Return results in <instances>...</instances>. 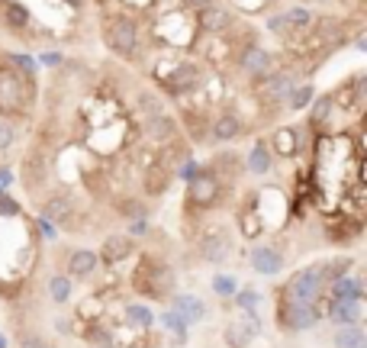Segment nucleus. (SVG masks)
I'll use <instances>...</instances> for the list:
<instances>
[{
	"label": "nucleus",
	"instance_id": "nucleus-49",
	"mask_svg": "<svg viewBox=\"0 0 367 348\" xmlns=\"http://www.w3.org/2000/svg\"><path fill=\"white\" fill-rule=\"evenodd\" d=\"M0 10H3V0H0Z\"/></svg>",
	"mask_w": 367,
	"mask_h": 348
},
{
	"label": "nucleus",
	"instance_id": "nucleus-11",
	"mask_svg": "<svg viewBox=\"0 0 367 348\" xmlns=\"http://www.w3.org/2000/svg\"><path fill=\"white\" fill-rule=\"evenodd\" d=\"M171 313H177L187 326H197L207 319V303L200 297H193V293H171Z\"/></svg>",
	"mask_w": 367,
	"mask_h": 348
},
{
	"label": "nucleus",
	"instance_id": "nucleus-8",
	"mask_svg": "<svg viewBox=\"0 0 367 348\" xmlns=\"http://www.w3.org/2000/svg\"><path fill=\"white\" fill-rule=\"evenodd\" d=\"M171 181H174V165H167V161H151V165H145V194L149 197H165L167 187H171Z\"/></svg>",
	"mask_w": 367,
	"mask_h": 348
},
{
	"label": "nucleus",
	"instance_id": "nucleus-6",
	"mask_svg": "<svg viewBox=\"0 0 367 348\" xmlns=\"http://www.w3.org/2000/svg\"><path fill=\"white\" fill-rule=\"evenodd\" d=\"M197 249H200V258L209 261V265H223L225 258L232 255V242H229V232L225 229H207L197 242Z\"/></svg>",
	"mask_w": 367,
	"mask_h": 348
},
{
	"label": "nucleus",
	"instance_id": "nucleus-15",
	"mask_svg": "<svg viewBox=\"0 0 367 348\" xmlns=\"http://www.w3.org/2000/svg\"><path fill=\"white\" fill-rule=\"evenodd\" d=\"M200 13V29L207 36H219L223 29H229V23H232V17H229V10L225 7H216V3H209V7L197 10Z\"/></svg>",
	"mask_w": 367,
	"mask_h": 348
},
{
	"label": "nucleus",
	"instance_id": "nucleus-37",
	"mask_svg": "<svg viewBox=\"0 0 367 348\" xmlns=\"http://www.w3.org/2000/svg\"><path fill=\"white\" fill-rule=\"evenodd\" d=\"M284 20H287V26L293 29V26H309V20H313V17H309V10L293 7V10H287V13H284Z\"/></svg>",
	"mask_w": 367,
	"mask_h": 348
},
{
	"label": "nucleus",
	"instance_id": "nucleus-17",
	"mask_svg": "<svg viewBox=\"0 0 367 348\" xmlns=\"http://www.w3.org/2000/svg\"><path fill=\"white\" fill-rule=\"evenodd\" d=\"M258 216V197H248L245 200V207L239 210V229H242L245 239H255L264 226V219H255Z\"/></svg>",
	"mask_w": 367,
	"mask_h": 348
},
{
	"label": "nucleus",
	"instance_id": "nucleus-29",
	"mask_svg": "<svg viewBox=\"0 0 367 348\" xmlns=\"http://www.w3.org/2000/svg\"><path fill=\"white\" fill-rule=\"evenodd\" d=\"M84 339L91 342V345H97V348H117V345H113V332L103 329L100 323L87 326V329H84Z\"/></svg>",
	"mask_w": 367,
	"mask_h": 348
},
{
	"label": "nucleus",
	"instance_id": "nucleus-22",
	"mask_svg": "<svg viewBox=\"0 0 367 348\" xmlns=\"http://www.w3.org/2000/svg\"><path fill=\"white\" fill-rule=\"evenodd\" d=\"M123 316H126V323L135 326V329H142V332L155 326V313H151V310L145 307V303H126Z\"/></svg>",
	"mask_w": 367,
	"mask_h": 348
},
{
	"label": "nucleus",
	"instance_id": "nucleus-47",
	"mask_svg": "<svg viewBox=\"0 0 367 348\" xmlns=\"http://www.w3.org/2000/svg\"><path fill=\"white\" fill-rule=\"evenodd\" d=\"M0 348H7V335L3 332H0Z\"/></svg>",
	"mask_w": 367,
	"mask_h": 348
},
{
	"label": "nucleus",
	"instance_id": "nucleus-34",
	"mask_svg": "<svg viewBox=\"0 0 367 348\" xmlns=\"http://www.w3.org/2000/svg\"><path fill=\"white\" fill-rule=\"evenodd\" d=\"M161 326L174 332V335H177V342H184V339H187V329H190V326L184 323V319H181L177 313H165V316H161Z\"/></svg>",
	"mask_w": 367,
	"mask_h": 348
},
{
	"label": "nucleus",
	"instance_id": "nucleus-44",
	"mask_svg": "<svg viewBox=\"0 0 367 348\" xmlns=\"http://www.w3.org/2000/svg\"><path fill=\"white\" fill-rule=\"evenodd\" d=\"M10 181H13V174H10V171H0V194H3V187H7Z\"/></svg>",
	"mask_w": 367,
	"mask_h": 348
},
{
	"label": "nucleus",
	"instance_id": "nucleus-7",
	"mask_svg": "<svg viewBox=\"0 0 367 348\" xmlns=\"http://www.w3.org/2000/svg\"><path fill=\"white\" fill-rule=\"evenodd\" d=\"M239 68L251 78H264V75H271V68H274V55H271L264 45H255V42H251L248 49H242V55H239Z\"/></svg>",
	"mask_w": 367,
	"mask_h": 348
},
{
	"label": "nucleus",
	"instance_id": "nucleus-12",
	"mask_svg": "<svg viewBox=\"0 0 367 348\" xmlns=\"http://www.w3.org/2000/svg\"><path fill=\"white\" fill-rule=\"evenodd\" d=\"M245 123H242V116H235V113H219L213 123H209V139L219 142V145H225V142H235L239 136H242Z\"/></svg>",
	"mask_w": 367,
	"mask_h": 348
},
{
	"label": "nucleus",
	"instance_id": "nucleus-26",
	"mask_svg": "<svg viewBox=\"0 0 367 348\" xmlns=\"http://www.w3.org/2000/svg\"><path fill=\"white\" fill-rule=\"evenodd\" d=\"M167 84L177 87V91H193V87L200 84V71H197V65H187V61H184V65H177V71L171 75Z\"/></svg>",
	"mask_w": 367,
	"mask_h": 348
},
{
	"label": "nucleus",
	"instance_id": "nucleus-35",
	"mask_svg": "<svg viewBox=\"0 0 367 348\" xmlns=\"http://www.w3.org/2000/svg\"><path fill=\"white\" fill-rule=\"evenodd\" d=\"M119 213L126 219H149V207H145L142 200H126L123 207H119Z\"/></svg>",
	"mask_w": 367,
	"mask_h": 348
},
{
	"label": "nucleus",
	"instance_id": "nucleus-9",
	"mask_svg": "<svg viewBox=\"0 0 367 348\" xmlns=\"http://www.w3.org/2000/svg\"><path fill=\"white\" fill-rule=\"evenodd\" d=\"M293 91V78L287 71H271L258 81V97L264 103H284L287 94Z\"/></svg>",
	"mask_w": 367,
	"mask_h": 348
},
{
	"label": "nucleus",
	"instance_id": "nucleus-43",
	"mask_svg": "<svg viewBox=\"0 0 367 348\" xmlns=\"http://www.w3.org/2000/svg\"><path fill=\"white\" fill-rule=\"evenodd\" d=\"M213 0H187V7H193V10H203V7H209Z\"/></svg>",
	"mask_w": 367,
	"mask_h": 348
},
{
	"label": "nucleus",
	"instance_id": "nucleus-3",
	"mask_svg": "<svg viewBox=\"0 0 367 348\" xmlns=\"http://www.w3.org/2000/svg\"><path fill=\"white\" fill-rule=\"evenodd\" d=\"M103 42L110 52L129 58L139 49V23L126 13H107L103 17Z\"/></svg>",
	"mask_w": 367,
	"mask_h": 348
},
{
	"label": "nucleus",
	"instance_id": "nucleus-21",
	"mask_svg": "<svg viewBox=\"0 0 367 348\" xmlns=\"http://www.w3.org/2000/svg\"><path fill=\"white\" fill-rule=\"evenodd\" d=\"M332 345L335 348H367V335L361 326H338Z\"/></svg>",
	"mask_w": 367,
	"mask_h": 348
},
{
	"label": "nucleus",
	"instance_id": "nucleus-19",
	"mask_svg": "<svg viewBox=\"0 0 367 348\" xmlns=\"http://www.w3.org/2000/svg\"><path fill=\"white\" fill-rule=\"evenodd\" d=\"M145 136L149 139H155V142H174L177 139V126H174V119L171 116H155V119H149L145 123Z\"/></svg>",
	"mask_w": 367,
	"mask_h": 348
},
{
	"label": "nucleus",
	"instance_id": "nucleus-10",
	"mask_svg": "<svg viewBox=\"0 0 367 348\" xmlns=\"http://www.w3.org/2000/svg\"><path fill=\"white\" fill-rule=\"evenodd\" d=\"M251 268H255V274H280L284 271V252L274 249V245H255L248 255Z\"/></svg>",
	"mask_w": 367,
	"mask_h": 348
},
{
	"label": "nucleus",
	"instance_id": "nucleus-45",
	"mask_svg": "<svg viewBox=\"0 0 367 348\" xmlns=\"http://www.w3.org/2000/svg\"><path fill=\"white\" fill-rule=\"evenodd\" d=\"M42 61H45V65H59L61 55H42Z\"/></svg>",
	"mask_w": 367,
	"mask_h": 348
},
{
	"label": "nucleus",
	"instance_id": "nucleus-33",
	"mask_svg": "<svg viewBox=\"0 0 367 348\" xmlns=\"http://www.w3.org/2000/svg\"><path fill=\"white\" fill-rule=\"evenodd\" d=\"M251 342V335L242 329V323H232L229 329H225V345L229 348H245Z\"/></svg>",
	"mask_w": 367,
	"mask_h": 348
},
{
	"label": "nucleus",
	"instance_id": "nucleus-31",
	"mask_svg": "<svg viewBox=\"0 0 367 348\" xmlns=\"http://www.w3.org/2000/svg\"><path fill=\"white\" fill-rule=\"evenodd\" d=\"M332 107H335V97L332 94H322V97H316V103H313V123H326L329 116H332Z\"/></svg>",
	"mask_w": 367,
	"mask_h": 348
},
{
	"label": "nucleus",
	"instance_id": "nucleus-2",
	"mask_svg": "<svg viewBox=\"0 0 367 348\" xmlns=\"http://www.w3.org/2000/svg\"><path fill=\"white\" fill-rule=\"evenodd\" d=\"M322 287H326V271H322V265H309V268H300V271L280 287V300H287V303H319Z\"/></svg>",
	"mask_w": 367,
	"mask_h": 348
},
{
	"label": "nucleus",
	"instance_id": "nucleus-5",
	"mask_svg": "<svg viewBox=\"0 0 367 348\" xmlns=\"http://www.w3.org/2000/svg\"><path fill=\"white\" fill-rule=\"evenodd\" d=\"M277 316H280V326L287 332H306L319 323V303H287V300H277Z\"/></svg>",
	"mask_w": 367,
	"mask_h": 348
},
{
	"label": "nucleus",
	"instance_id": "nucleus-32",
	"mask_svg": "<svg viewBox=\"0 0 367 348\" xmlns=\"http://www.w3.org/2000/svg\"><path fill=\"white\" fill-rule=\"evenodd\" d=\"M213 293L216 297H235L239 293V284L229 274H213Z\"/></svg>",
	"mask_w": 367,
	"mask_h": 348
},
{
	"label": "nucleus",
	"instance_id": "nucleus-39",
	"mask_svg": "<svg viewBox=\"0 0 367 348\" xmlns=\"http://www.w3.org/2000/svg\"><path fill=\"white\" fill-rule=\"evenodd\" d=\"M13 142H17V129H13L7 119H0V152H7Z\"/></svg>",
	"mask_w": 367,
	"mask_h": 348
},
{
	"label": "nucleus",
	"instance_id": "nucleus-23",
	"mask_svg": "<svg viewBox=\"0 0 367 348\" xmlns=\"http://www.w3.org/2000/svg\"><path fill=\"white\" fill-rule=\"evenodd\" d=\"M245 165H248L251 174H267L271 168H274V152L267 149L264 142H258V145L251 149V155H248V161H245Z\"/></svg>",
	"mask_w": 367,
	"mask_h": 348
},
{
	"label": "nucleus",
	"instance_id": "nucleus-40",
	"mask_svg": "<svg viewBox=\"0 0 367 348\" xmlns=\"http://www.w3.org/2000/svg\"><path fill=\"white\" fill-rule=\"evenodd\" d=\"M0 216H20V203L10 194H0Z\"/></svg>",
	"mask_w": 367,
	"mask_h": 348
},
{
	"label": "nucleus",
	"instance_id": "nucleus-38",
	"mask_svg": "<svg viewBox=\"0 0 367 348\" xmlns=\"http://www.w3.org/2000/svg\"><path fill=\"white\" fill-rule=\"evenodd\" d=\"M177 177H184V181H193V177H197V174H200V168H197V161H193V158H181V161H177Z\"/></svg>",
	"mask_w": 367,
	"mask_h": 348
},
{
	"label": "nucleus",
	"instance_id": "nucleus-13",
	"mask_svg": "<svg viewBox=\"0 0 367 348\" xmlns=\"http://www.w3.org/2000/svg\"><path fill=\"white\" fill-rule=\"evenodd\" d=\"M75 210H77L75 197H71L68 191H61V194H55V197H49L45 203H42V219H52V223H68L71 216H77Z\"/></svg>",
	"mask_w": 367,
	"mask_h": 348
},
{
	"label": "nucleus",
	"instance_id": "nucleus-46",
	"mask_svg": "<svg viewBox=\"0 0 367 348\" xmlns=\"http://www.w3.org/2000/svg\"><path fill=\"white\" fill-rule=\"evenodd\" d=\"M65 3H68V7H75V10L84 7V0H65Z\"/></svg>",
	"mask_w": 367,
	"mask_h": 348
},
{
	"label": "nucleus",
	"instance_id": "nucleus-41",
	"mask_svg": "<svg viewBox=\"0 0 367 348\" xmlns=\"http://www.w3.org/2000/svg\"><path fill=\"white\" fill-rule=\"evenodd\" d=\"M20 348H49V342L42 339L39 332H26L23 339H20Z\"/></svg>",
	"mask_w": 367,
	"mask_h": 348
},
{
	"label": "nucleus",
	"instance_id": "nucleus-48",
	"mask_svg": "<svg viewBox=\"0 0 367 348\" xmlns=\"http://www.w3.org/2000/svg\"><path fill=\"white\" fill-rule=\"evenodd\" d=\"M316 3H326V7H329V3H335V0H316Z\"/></svg>",
	"mask_w": 367,
	"mask_h": 348
},
{
	"label": "nucleus",
	"instance_id": "nucleus-4",
	"mask_svg": "<svg viewBox=\"0 0 367 348\" xmlns=\"http://www.w3.org/2000/svg\"><path fill=\"white\" fill-rule=\"evenodd\" d=\"M223 194H225L223 181H219L209 168H200V174H197V177L190 181V187H187V207L190 210H213V207H219Z\"/></svg>",
	"mask_w": 367,
	"mask_h": 348
},
{
	"label": "nucleus",
	"instance_id": "nucleus-24",
	"mask_svg": "<svg viewBox=\"0 0 367 348\" xmlns=\"http://www.w3.org/2000/svg\"><path fill=\"white\" fill-rule=\"evenodd\" d=\"M0 20H3L10 29H26V26H29V10H26L23 3H17V0H7L3 10H0Z\"/></svg>",
	"mask_w": 367,
	"mask_h": 348
},
{
	"label": "nucleus",
	"instance_id": "nucleus-25",
	"mask_svg": "<svg viewBox=\"0 0 367 348\" xmlns=\"http://www.w3.org/2000/svg\"><path fill=\"white\" fill-rule=\"evenodd\" d=\"M361 281L358 277H338V281H332V300H354V303H361Z\"/></svg>",
	"mask_w": 367,
	"mask_h": 348
},
{
	"label": "nucleus",
	"instance_id": "nucleus-36",
	"mask_svg": "<svg viewBox=\"0 0 367 348\" xmlns=\"http://www.w3.org/2000/svg\"><path fill=\"white\" fill-rule=\"evenodd\" d=\"M235 303H239V310H245V313H255V307L261 303V293L258 290H242V293H235Z\"/></svg>",
	"mask_w": 367,
	"mask_h": 348
},
{
	"label": "nucleus",
	"instance_id": "nucleus-20",
	"mask_svg": "<svg viewBox=\"0 0 367 348\" xmlns=\"http://www.w3.org/2000/svg\"><path fill=\"white\" fill-rule=\"evenodd\" d=\"M267 149L277 152L280 158L297 155V149H300V133H297V129H277L274 139H271V145H267Z\"/></svg>",
	"mask_w": 367,
	"mask_h": 348
},
{
	"label": "nucleus",
	"instance_id": "nucleus-14",
	"mask_svg": "<svg viewBox=\"0 0 367 348\" xmlns=\"http://www.w3.org/2000/svg\"><path fill=\"white\" fill-rule=\"evenodd\" d=\"M135 252V242L129 239V235H107L100 245V261H107V265H119V261H126V258Z\"/></svg>",
	"mask_w": 367,
	"mask_h": 348
},
{
	"label": "nucleus",
	"instance_id": "nucleus-28",
	"mask_svg": "<svg viewBox=\"0 0 367 348\" xmlns=\"http://www.w3.org/2000/svg\"><path fill=\"white\" fill-rule=\"evenodd\" d=\"M49 297L55 300V303H68V300H71V277H68V274H52Z\"/></svg>",
	"mask_w": 367,
	"mask_h": 348
},
{
	"label": "nucleus",
	"instance_id": "nucleus-16",
	"mask_svg": "<svg viewBox=\"0 0 367 348\" xmlns=\"http://www.w3.org/2000/svg\"><path fill=\"white\" fill-rule=\"evenodd\" d=\"M97 252H91V249H77V252H71V258H68V277H91L93 271H97Z\"/></svg>",
	"mask_w": 367,
	"mask_h": 348
},
{
	"label": "nucleus",
	"instance_id": "nucleus-30",
	"mask_svg": "<svg viewBox=\"0 0 367 348\" xmlns=\"http://www.w3.org/2000/svg\"><path fill=\"white\" fill-rule=\"evenodd\" d=\"M309 100H313V84H293V91L287 94L284 103H287L290 110H303Z\"/></svg>",
	"mask_w": 367,
	"mask_h": 348
},
{
	"label": "nucleus",
	"instance_id": "nucleus-42",
	"mask_svg": "<svg viewBox=\"0 0 367 348\" xmlns=\"http://www.w3.org/2000/svg\"><path fill=\"white\" fill-rule=\"evenodd\" d=\"M145 232H149V219H133V223H129V239L145 235Z\"/></svg>",
	"mask_w": 367,
	"mask_h": 348
},
{
	"label": "nucleus",
	"instance_id": "nucleus-27",
	"mask_svg": "<svg viewBox=\"0 0 367 348\" xmlns=\"http://www.w3.org/2000/svg\"><path fill=\"white\" fill-rule=\"evenodd\" d=\"M135 107L142 110L149 119H155V116H165V103H161L158 94H151V91H142L139 97H135Z\"/></svg>",
	"mask_w": 367,
	"mask_h": 348
},
{
	"label": "nucleus",
	"instance_id": "nucleus-1",
	"mask_svg": "<svg viewBox=\"0 0 367 348\" xmlns=\"http://www.w3.org/2000/svg\"><path fill=\"white\" fill-rule=\"evenodd\" d=\"M174 284H177L174 268L155 255H145L142 261H139V268L133 271V290L149 300L171 297V293H174Z\"/></svg>",
	"mask_w": 367,
	"mask_h": 348
},
{
	"label": "nucleus",
	"instance_id": "nucleus-18",
	"mask_svg": "<svg viewBox=\"0 0 367 348\" xmlns=\"http://www.w3.org/2000/svg\"><path fill=\"white\" fill-rule=\"evenodd\" d=\"M329 319L338 326H358L361 323V303H354V300H332Z\"/></svg>",
	"mask_w": 367,
	"mask_h": 348
}]
</instances>
